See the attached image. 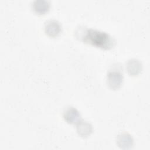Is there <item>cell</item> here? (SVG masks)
<instances>
[{
    "label": "cell",
    "instance_id": "1",
    "mask_svg": "<svg viewBox=\"0 0 150 150\" xmlns=\"http://www.w3.org/2000/svg\"><path fill=\"white\" fill-rule=\"evenodd\" d=\"M75 37L80 41L90 44L104 50L112 49L116 43V40L108 33L96 29L80 26L74 32Z\"/></svg>",
    "mask_w": 150,
    "mask_h": 150
},
{
    "label": "cell",
    "instance_id": "2",
    "mask_svg": "<svg viewBox=\"0 0 150 150\" xmlns=\"http://www.w3.org/2000/svg\"><path fill=\"white\" fill-rule=\"evenodd\" d=\"M123 80V73L120 69L112 67L107 71V83L111 90H117L120 88Z\"/></svg>",
    "mask_w": 150,
    "mask_h": 150
},
{
    "label": "cell",
    "instance_id": "3",
    "mask_svg": "<svg viewBox=\"0 0 150 150\" xmlns=\"http://www.w3.org/2000/svg\"><path fill=\"white\" fill-rule=\"evenodd\" d=\"M45 33L51 38L58 36L62 31V27L60 23L53 19L46 21L44 25Z\"/></svg>",
    "mask_w": 150,
    "mask_h": 150
},
{
    "label": "cell",
    "instance_id": "4",
    "mask_svg": "<svg viewBox=\"0 0 150 150\" xmlns=\"http://www.w3.org/2000/svg\"><path fill=\"white\" fill-rule=\"evenodd\" d=\"M63 117L67 123L71 124H76L81 120L80 112L73 106H69L64 110Z\"/></svg>",
    "mask_w": 150,
    "mask_h": 150
},
{
    "label": "cell",
    "instance_id": "5",
    "mask_svg": "<svg viewBox=\"0 0 150 150\" xmlns=\"http://www.w3.org/2000/svg\"><path fill=\"white\" fill-rule=\"evenodd\" d=\"M117 144L121 149H131L134 145V139L129 133L121 132L117 137Z\"/></svg>",
    "mask_w": 150,
    "mask_h": 150
},
{
    "label": "cell",
    "instance_id": "6",
    "mask_svg": "<svg viewBox=\"0 0 150 150\" xmlns=\"http://www.w3.org/2000/svg\"><path fill=\"white\" fill-rule=\"evenodd\" d=\"M126 70L130 76H137L142 70V62L138 59H130L126 63Z\"/></svg>",
    "mask_w": 150,
    "mask_h": 150
},
{
    "label": "cell",
    "instance_id": "7",
    "mask_svg": "<svg viewBox=\"0 0 150 150\" xmlns=\"http://www.w3.org/2000/svg\"><path fill=\"white\" fill-rule=\"evenodd\" d=\"M76 128L78 134L83 138L88 137L93 131V128L91 124L84 120L81 119L76 124Z\"/></svg>",
    "mask_w": 150,
    "mask_h": 150
},
{
    "label": "cell",
    "instance_id": "8",
    "mask_svg": "<svg viewBox=\"0 0 150 150\" xmlns=\"http://www.w3.org/2000/svg\"><path fill=\"white\" fill-rule=\"evenodd\" d=\"M32 10L38 15H43L49 11L50 2L47 0H34L32 2Z\"/></svg>",
    "mask_w": 150,
    "mask_h": 150
}]
</instances>
